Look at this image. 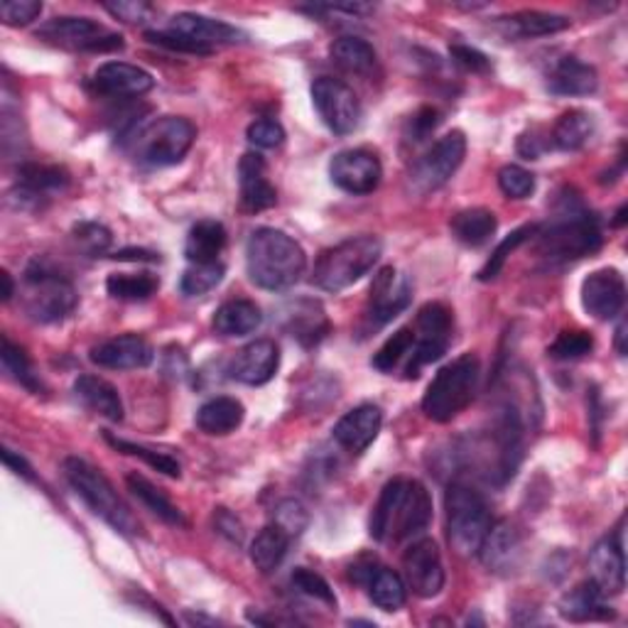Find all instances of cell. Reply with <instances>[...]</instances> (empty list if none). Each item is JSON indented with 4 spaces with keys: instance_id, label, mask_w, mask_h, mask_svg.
Returning a JSON list of instances; mask_svg holds the SVG:
<instances>
[{
    "instance_id": "1",
    "label": "cell",
    "mask_w": 628,
    "mask_h": 628,
    "mask_svg": "<svg viewBox=\"0 0 628 628\" xmlns=\"http://www.w3.org/2000/svg\"><path fill=\"white\" fill-rule=\"evenodd\" d=\"M432 524L430 491L415 479H393L383 487L371 514V538L379 543H403Z\"/></svg>"
},
{
    "instance_id": "2",
    "label": "cell",
    "mask_w": 628,
    "mask_h": 628,
    "mask_svg": "<svg viewBox=\"0 0 628 628\" xmlns=\"http://www.w3.org/2000/svg\"><path fill=\"white\" fill-rule=\"evenodd\" d=\"M246 268L248 278L258 287L278 293L287 290L307 270V256L303 246L293 236L278 229H256L246 244Z\"/></svg>"
},
{
    "instance_id": "3",
    "label": "cell",
    "mask_w": 628,
    "mask_h": 628,
    "mask_svg": "<svg viewBox=\"0 0 628 628\" xmlns=\"http://www.w3.org/2000/svg\"><path fill=\"white\" fill-rule=\"evenodd\" d=\"M62 471L70 487L84 498V504L89 506L96 516L103 518L115 533L121 535H138L140 524L133 516L128 504L119 496V491L106 479L99 469L91 467L86 459L79 457H66L62 461Z\"/></svg>"
},
{
    "instance_id": "4",
    "label": "cell",
    "mask_w": 628,
    "mask_h": 628,
    "mask_svg": "<svg viewBox=\"0 0 628 628\" xmlns=\"http://www.w3.org/2000/svg\"><path fill=\"white\" fill-rule=\"evenodd\" d=\"M383 254L381 238L356 236L327 248L312 270V283L324 293H342L369 273Z\"/></svg>"
},
{
    "instance_id": "5",
    "label": "cell",
    "mask_w": 628,
    "mask_h": 628,
    "mask_svg": "<svg viewBox=\"0 0 628 628\" xmlns=\"http://www.w3.org/2000/svg\"><path fill=\"white\" fill-rule=\"evenodd\" d=\"M602 229L594 214L569 207L565 214L555 217L547 226H538L535 248L547 260H577L596 254L602 248Z\"/></svg>"
},
{
    "instance_id": "6",
    "label": "cell",
    "mask_w": 628,
    "mask_h": 628,
    "mask_svg": "<svg viewBox=\"0 0 628 628\" xmlns=\"http://www.w3.org/2000/svg\"><path fill=\"white\" fill-rule=\"evenodd\" d=\"M479 375L481 366L475 354H464L459 359L444 366L428 385V393H424V415L434 422H452L475 401Z\"/></svg>"
},
{
    "instance_id": "7",
    "label": "cell",
    "mask_w": 628,
    "mask_h": 628,
    "mask_svg": "<svg viewBox=\"0 0 628 628\" xmlns=\"http://www.w3.org/2000/svg\"><path fill=\"white\" fill-rule=\"evenodd\" d=\"M197 140V128L180 115H162L133 135V158L145 168H170L185 160Z\"/></svg>"
},
{
    "instance_id": "8",
    "label": "cell",
    "mask_w": 628,
    "mask_h": 628,
    "mask_svg": "<svg viewBox=\"0 0 628 628\" xmlns=\"http://www.w3.org/2000/svg\"><path fill=\"white\" fill-rule=\"evenodd\" d=\"M76 303H79V295H76L72 280H66L47 263L35 260V263L25 270L23 305L25 312L30 315L35 322H62L64 317L74 312Z\"/></svg>"
},
{
    "instance_id": "9",
    "label": "cell",
    "mask_w": 628,
    "mask_h": 628,
    "mask_svg": "<svg viewBox=\"0 0 628 628\" xmlns=\"http://www.w3.org/2000/svg\"><path fill=\"white\" fill-rule=\"evenodd\" d=\"M444 508H447L450 545L461 557L479 555V547L491 528L487 501L475 489L452 484L444 494Z\"/></svg>"
},
{
    "instance_id": "10",
    "label": "cell",
    "mask_w": 628,
    "mask_h": 628,
    "mask_svg": "<svg viewBox=\"0 0 628 628\" xmlns=\"http://www.w3.org/2000/svg\"><path fill=\"white\" fill-rule=\"evenodd\" d=\"M467 155V138L461 131H452L432 145L408 172V192L415 197H428L447 185L454 172L461 168Z\"/></svg>"
},
{
    "instance_id": "11",
    "label": "cell",
    "mask_w": 628,
    "mask_h": 628,
    "mask_svg": "<svg viewBox=\"0 0 628 628\" xmlns=\"http://www.w3.org/2000/svg\"><path fill=\"white\" fill-rule=\"evenodd\" d=\"M37 37L74 52H119L125 47L121 35L106 30L91 17H52L37 30Z\"/></svg>"
},
{
    "instance_id": "12",
    "label": "cell",
    "mask_w": 628,
    "mask_h": 628,
    "mask_svg": "<svg viewBox=\"0 0 628 628\" xmlns=\"http://www.w3.org/2000/svg\"><path fill=\"white\" fill-rule=\"evenodd\" d=\"M412 299V285L408 275L393 266L381 268L371 283L369 305L364 312V332H375L395 320L403 309H408Z\"/></svg>"
},
{
    "instance_id": "13",
    "label": "cell",
    "mask_w": 628,
    "mask_h": 628,
    "mask_svg": "<svg viewBox=\"0 0 628 628\" xmlns=\"http://www.w3.org/2000/svg\"><path fill=\"white\" fill-rule=\"evenodd\" d=\"M312 103L322 123L336 135H349L361 123V103L354 89L334 76H320L312 84Z\"/></svg>"
},
{
    "instance_id": "14",
    "label": "cell",
    "mask_w": 628,
    "mask_h": 628,
    "mask_svg": "<svg viewBox=\"0 0 628 628\" xmlns=\"http://www.w3.org/2000/svg\"><path fill=\"white\" fill-rule=\"evenodd\" d=\"M330 177L346 195L361 197L381 185L383 168L379 155L366 148H352L336 152L330 162Z\"/></svg>"
},
{
    "instance_id": "15",
    "label": "cell",
    "mask_w": 628,
    "mask_h": 628,
    "mask_svg": "<svg viewBox=\"0 0 628 628\" xmlns=\"http://www.w3.org/2000/svg\"><path fill=\"white\" fill-rule=\"evenodd\" d=\"M405 584H408L420 599L438 596L444 589V567L442 555L434 540L424 538L412 543L403 555Z\"/></svg>"
},
{
    "instance_id": "16",
    "label": "cell",
    "mask_w": 628,
    "mask_h": 628,
    "mask_svg": "<svg viewBox=\"0 0 628 628\" xmlns=\"http://www.w3.org/2000/svg\"><path fill=\"white\" fill-rule=\"evenodd\" d=\"M626 303V283L616 268L594 270L582 283V305L594 320L608 322L621 315Z\"/></svg>"
},
{
    "instance_id": "17",
    "label": "cell",
    "mask_w": 628,
    "mask_h": 628,
    "mask_svg": "<svg viewBox=\"0 0 628 628\" xmlns=\"http://www.w3.org/2000/svg\"><path fill=\"white\" fill-rule=\"evenodd\" d=\"M479 557L489 572L510 575L516 572L524 557V538L510 520L491 524L484 543L479 547Z\"/></svg>"
},
{
    "instance_id": "18",
    "label": "cell",
    "mask_w": 628,
    "mask_h": 628,
    "mask_svg": "<svg viewBox=\"0 0 628 628\" xmlns=\"http://www.w3.org/2000/svg\"><path fill=\"white\" fill-rule=\"evenodd\" d=\"M94 89L101 96H111V99H135V96L148 94L155 79L150 72L140 70V66L128 62H106L94 72Z\"/></svg>"
},
{
    "instance_id": "19",
    "label": "cell",
    "mask_w": 628,
    "mask_h": 628,
    "mask_svg": "<svg viewBox=\"0 0 628 628\" xmlns=\"http://www.w3.org/2000/svg\"><path fill=\"white\" fill-rule=\"evenodd\" d=\"M89 359L101 366V369L111 371H135L150 366L155 359L152 346L138 334H123L115 340L94 346Z\"/></svg>"
},
{
    "instance_id": "20",
    "label": "cell",
    "mask_w": 628,
    "mask_h": 628,
    "mask_svg": "<svg viewBox=\"0 0 628 628\" xmlns=\"http://www.w3.org/2000/svg\"><path fill=\"white\" fill-rule=\"evenodd\" d=\"M70 187V172L57 165H35L27 162L17 170L15 197L25 207H40L42 201L52 199Z\"/></svg>"
},
{
    "instance_id": "21",
    "label": "cell",
    "mask_w": 628,
    "mask_h": 628,
    "mask_svg": "<svg viewBox=\"0 0 628 628\" xmlns=\"http://www.w3.org/2000/svg\"><path fill=\"white\" fill-rule=\"evenodd\" d=\"M238 187H241V207L250 214L275 207L278 192L270 185L266 160L258 152H246L238 162Z\"/></svg>"
},
{
    "instance_id": "22",
    "label": "cell",
    "mask_w": 628,
    "mask_h": 628,
    "mask_svg": "<svg viewBox=\"0 0 628 628\" xmlns=\"http://www.w3.org/2000/svg\"><path fill=\"white\" fill-rule=\"evenodd\" d=\"M383 424V412L379 405L364 403L344 415V418L334 424V440L342 444L344 450L352 454H361L379 438Z\"/></svg>"
},
{
    "instance_id": "23",
    "label": "cell",
    "mask_w": 628,
    "mask_h": 628,
    "mask_svg": "<svg viewBox=\"0 0 628 628\" xmlns=\"http://www.w3.org/2000/svg\"><path fill=\"white\" fill-rule=\"evenodd\" d=\"M280 352L273 340H256L244 346L231 364V379L246 385H263L278 373Z\"/></svg>"
},
{
    "instance_id": "24",
    "label": "cell",
    "mask_w": 628,
    "mask_h": 628,
    "mask_svg": "<svg viewBox=\"0 0 628 628\" xmlns=\"http://www.w3.org/2000/svg\"><path fill=\"white\" fill-rule=\"evenodd\" d=\"M592 582L602 589L604 596L621 594L626 587V559L621 538H604L589 553Z\"/></svg>"
},
{
    "instance_id": "25",
    "label": "cell",
    "mask_w": 628,
    "mask_h": 628,
    "mask_svg": "<svg viewBox=\"0 0 628 628\" xmlns=\"http://www.w3.org/2000/svg\"><path fill=\"white\" fill-rule=\"evenodd\" d=\"M170 30L185 35L189 40L209 47V50H217L221 45H238L246 40V33H241L238 27L197 13H177L170 21Z\"/></svg>"
},
{
    "instance_id": "26",
    "label": "cell",
    "mask_w": 628,
    "mask_h": 628,
    "mask_svg": "<svg viewBox=\"0 0 628 628\" xmlns=\"http://www.w3.org/2000/svg\"><path fill=\"white\" fill-rule=\"evenodd\" d=\"M596 70L577 57H563L547 76V89L557 96H589L596 91Z\"/></svg>"
},
{
    "instance_id": "27",
    "label": "cell",
    "mask_w": 628,
    "mask_h": 628,
    "mask_svg": "<svg viewBox=\"0 0 628 628\" xmlns=\"http://www.w3.org/2000/svg\"><path fill=\"white\" fill-rule=\"evenodd\" d=\"M74 393H76V398L86 405V408L94 410L96 415H101V418L111 422L123 420V401L119 391H115V385H111L109 381L99 379V375L84 373L76 379Z\"/></svg>"
},
{
    "instance_id": "28",
    "label": "cell",
    "mask_w": 628,
    "mask_h": 628,
    "mask_svg": "<svg viewBox=\"0 0 628 628\" xmlns=\"http://www.w3.org/2000/svg\"><path fill=\"white\" fill-rule=\"evenodd\" d=\"M559 614L569 618V621H604V618H614V612L604 602V592L592 579L569 589L563 602H559Z\"/></svg>"
},
{
    "instance_id": "29",
    "label": "cell",
    "mask_w": 628,
    "mask_h": 628,
    "mask_svg": "<svg viewBox=\"0 0 628 628\" xmlns=\"http://www.w3.org/2000/svg\"><path fill=\"white\" fill-rule=\"evenodd\" d=\"M244 418L246 410L241 401L229 398V395H219V398L207 401L197 410V428L205 434H211V438H224V434L236 432Z\"/></svg>"
},
{
    "instance_id": "30",
    "label": "cell",
    "mask_w": 628,
    "mask_h": 628,
    "mask_svg": "<svg viewBox=\"0 0 628 628\" xmlns=\"http://www.w3.org/2000/svg\"><path fill=\"white\" fill-rule=\"evenodd\" d=\"M224 248H226V229L221 221L205 219L197 221V224L189 229L185 244V256L189 263H217Z\"/></svg>"
},
{
    "instance_id": "31",
    "label": "cell",
    "mask_w": 628,
    "mask_h": 628,
    "mask_svg": "<svg viewBox=\"0 0 628 628\" xmlns=\"http://www.w3.org/2000/svg\"><path fill=\"white\" fill-rule=\"evenodd\" d=\"M290 543H293V535L273 520V524L260 530L254 543H250V563L263 575L275 572V569L283 565Z\"/></svg>"
},
{
    "instance_id": "32",
    "label": "cell",
    "mask_w": 628,
    "mask_h": 628,
    "mask_svg": "<svg viewBox=\"0 0 628 628\" xmlns=\"http://www.w3.org/2000/svg\"><path fill=\"white\" fill-rule=\"evenodd\" d=\"M496 214L484 207L475 209H464L459 214H454L450 221L452 236L459 241V244L469 248H479L491 241V236L496 234Z\"/></svg>"
},
{
    "instance_id": "33",
    "label": "cell",
    "mask_w": 628,
    "mask_h": 628,
    "mask_svg": "<svg viewBox=\"0 0 628 628\" xmlns=\"http://www.w3.org/2000/svg\"><path fill=\"white\" fill-rule=\"evenodd\" d=\"M260 324H263V315L250 299H231V303L221 305L214 315V330L224 336L254 334Z\"/></svg>"
},
{
    "instance_id": "34",
    "label": "cell",
    "mask_w": 628,
    "mask_h": 628,
    "mask_svg": "<svg viewBox=\"0 0 628 628\" xmlns=\"http://www.w3.org/2000/svg\"><path fill=\"white\" fill-rule=\"evenodd\" d=\"M330 54H332V62L346 74L366 76L373 72L375 64H379V54H375L373 47L366 40H361V37H352V35L334 40Z\"/></svg>"
},
{
    "instance_id": "35",
    "label": "cell",
    "mask_w": 628,
    "mask_h": 628,
    "mask_svg": "<svg viewBox=\"0 0 628 628\" xmlns=\"http://www.w3.org/2000/svg\"><path fill=\"white\" fill-rule=\"evenodd\" d=\"M131 494L140 501V504L150 510V514L165 520L168 526H187V518L182 516V510L172 504V501L162 494V491L145 479L143 475H128L125 477Z\"/></svg>"
},
{
    "instance_id": "36",
    "label": "cell",
    "mask_w": 628,
    "mask_h": 628,
    "mask_svg": "<svg viewBox=\"0 0 628 628\" xmlns=\"http://www.w3.org/2000/svg\"><path fill=\"white\" fill-rule=\"evenodd\" d=\"M594 133V119L582 109H572L563 113L555 123L553 128V145L557 150H565V152H575V150H582L584 145L589 143Z\"/></svg>"
},
{
    "instance_id": "37",
    "label": "cell",
    "mask_w": 628,
    "mask_h": 628,
    "mask_svg": "<svg viewBox=\"0 0 628 628\" xmlns=\"http://www.w3.org/2000/svg\"><path fill=\"white\" fill-rule=\"evenodd\" d=\"M369 596L383 612H398L408 602V584L393 569L379 567L369 579Z\"/></svg>"
},
{
    "instance_id": "38",
    "label": "cell",
    "mask_w": 628,
    "mask_h": 628,
    "mask_svg": "<svg viewBox=\"0 0 628 628\" xmlns=\"http://www.w3.org/2000/svg\"><path fill=\"white\" fill-rule=\"evenodd\" d=\"M518 37H545L563 33L569 27V17L543 11H520L510 17H501Z\"/></svg>"
},
{
    "instance_id": "39",
    "label": "cell",
    "mask_w": 628,
    "mask_h": 628,
    "mask_svg": "<svg viewBox=\"0 0 628 628\" xmlns=\"http://www.w3.org/2000/svg\"><path fill=\"white\" fill-rule=\"evenodd\" d=\"M287 330L293 332L295 340H299L305 346H312L320 342L327 332H330V324H327V317L320 305L299 303L295 307V312L290 315Z\"/></svg>"
},
{
    "instance_id": "40",
    "label": "cell",
    "mask_w": 628,
    "mask_h": 628,
    "mask_svg": "<svg viewBox=\"0 0 628 628\" xmlns=\"http://www.w3.org/2000/svg\"><path fill=\"white\" fill-rule=\"evenodd\" d=\"M0 359H3V371L11 375L15 383H21L23 389H27L30 393L42 391L40 373H35L33 361L27 359V354L21 349V346L8 340V336H3V349H0Z\"/></svg>"
},
{
    "instance_id": "41",
    "label": "cell",
    "mask_w": 628,
    "mask_h": 628,
    "mask_svg": "<svg viewBox=\"0 0 628 628\" xmlns=\"http://www.w3.org/2000/svg\"><path fill=\"white\" fill-rule=\"evenodd\" d=\"M103 438H106V442L111 444L113 450H119L121 454H131V457L143 459L145 464H150L152 469L162 471V475H168V477H172V479H180V477H182L180 461H177L175 457H172V454L150 450V447H143V444H135V442L121 440V438H113L111 432H103Z\"/></svg>"
},
{
    "instance_id": "42",
    "label": "cell",
    "mask_w": 628,
    "mask_h": 628,
    "mask_svg": "<svg viewBox=\"0 0 628 628\" xmlns=\"http://www.w3.org/2000/svg\"><path fill=\"white\" fill-rule=\"evenodd\" d=\"M160 280L150 273H113L106 280V290L115 299H131V303H138V299H148L158 293Z\"/></svg>"
},
{
    "instance_id": "43",
    "label": "cell",
    "mask_w": 628,
    "mask_h": 628,
    "mask_svg": "<svg viewBox=\"0 0 628 628\" xmlns=\"http://www.w3.org/2000/svg\"><path fill=\"white\" fill-rule=\"evenodd\" d=\"M415 344V330L412 327H403V330L395 332L389 342H385L379 352L373 356V369L381 373H393L401 364L408 361V356L412 352Z\"/></svg>"
},
{
    "instance_id": "44",
    "label": "cell",
    "mask_w": 628,
    "mask_h": 628,
    "mask_svg": "<svg viewBox=\"0 0 628 628\" xmlns=\"http://www.w3.org/2000/svg\"><path fill=\"white\" fill-rule=\"evenodd\" d=\"M226 275V268L219 263H189L185 270V275L180 280V290L182 295L187 297H201L221 285V280Z\"/></svg>"
},
{
    "instance_id": "45",
    "label": "cell",
    "mask_w": 628,
    "mask_h": 628,
    "mask_svg": "<svg viewBox=\"0 0 628 628\" xmlns=\"http://www.w3.org/2000/svg\"><path fill=\"white\" fill-rule=\"evenodd\" d=\"M535 231H538L535 224L520 226V229L514 231V234H508L504 241H501L498 248L494 250V256H491V258L487 260V266L479 270V280H481V283H489V280H496L501 270H504L508 256L514 254V250H516L520 244H526V241H528L530 236H535Z\"/></svg>"
},
{
    "instance_id": "46",
    "label": "cell",
    "mask_w": 628,
    "mask_h": 628,
    "mask_svg": "<svg viewBox=\"0 0 628 628\" xmlns=\"http://www.w3.org/2000/svg\"><path fill=\"white\" fill-rule=\"evenodd\" d=\"M594 349V340L589 332L582 330H572V332H559L557 340L550 344V359L557 361H575L582 359L589 352Z\"/></svg>"
},
{
    "instance_id": "47",
    "label": "cell",
    "mask_w": 628,
    "mask_h": 628,
    "mask_svg": "<svg viewBox=\"0 0 628 628\" xmlns=\"http://www.w3.org/2000/svg\"><path fill=\"white\" fill-rule=\"evenodd\" d=\"M290 579H293V587L297 589V592H303L305 596L315 599V602H322L327 606H336L334 589L330 587V582H327L322 575H317L307 567H297Z\"/></svg>"
},
{
    "instance_id": "48",
    "label": "cell",
    "mask_w": 628,
    "mask_h": 628,
    "mask_svg": "<svg viewBox=\"0 0 628 628\" xmlns=\"http://www.w3.org/2000/svg\"><path fill=\"white\" fill-rule=\"evenodd\" d=\"M498 187L508 199H528L535 192V177L520 165H506L498 172Z\"/></svg>"
},
{
    "instance_id": "49",
    "label": "cell",
    "mask_w": 628,
    "mask_h": 628,
    "mask_svg": "<svg viewBox=\"0 0 628 628\" xmlns=\"http://www.w3.org/2000/svg\"><path fill=\"white\" fill-rule=\"evenodd\" d=\"M74 241L79 244L84 254L89 256H103L111 246V231L106 229L99 221H82L74 226Z\"/></svg>"
},
{
    "instance_id": "50",
    "label": "cell",
    "mask_w": 628,
    "mask_h": 628,
    "mask_svg": "<svg viewBox=\"0 0 628 628\" xmlns=\"http://www.w3.org/2000/svg\"><path fill=\"white\" fill-rule=\"evenodd\" d=\"M246 138L258 150H273V148H280V145L285 143V131H283V125H280L278 121L260 119V121L248 125Z\"/></svg>"
},
{
    "instance_id": "51",
    "label": "cell",
    "mask_w": 628,
    "mask_h": 628,
    "mask_svg": "<svg viewBox=\"0 0 628 628\" xmlns=\"http://www.w3.org/2000/svg\"><path fill=\"white\" fill-rule=\"evenodd\" d=\"M145 40H148L150 45H158V47H165V50H172V52H182V54H197V57H207L211 54L214 50H209V47L205 45H199L195 40H189V37L185 35H177V33H145Z\"/></svg>"
},
{
    "instance_id": "52",
    "label": "cell",
    "mask_w": 628,
    "mask_h": 628,
    "mask_svg": "<svg viewBox=\"0 0 628 628\" xmlns=\"http://www.w3.org/2000/svg\"><path fill=\"white\" fill-rule=\"evenodd\" d=\"M42 13V3L37 0H8V3L0 5V17H3L5 25L11 27H23L37 21Z\"/></svg>"
},
{
    "instance_id": "53",
    "label": "cell",
    "mask_w": 628,
    "mask_h": 628,
    "mask_svg": "<svg viewBox=\"0 0 628 628\" xmlns=\"http://www.w3.org/2000/svg\"><path fill=\"white\" fill-rule=\"evenodd\" d=\"M103 11H109L115 21L138 25L152 15V5L143 0H123V3H103Z\"/></svg>"
},
{
    "instance_id": "54",
    "label": "cell",
    "mask_w": 628,
    "mask_h": 628,
    "mask_svg": "<svg viewBox=\"0 0 628 628\" xmlns=\"http://www.w3.org/2000/svg\"><path fill=\"white\" fill-rule=\"evenodd\" d=\"M275 524L283 526L293 538L303 533L307 526V514L303 504H297V501H283L275 510Z\"/></svg>"
},
{
    "instance_id": "55",
    "label": "cell",
    "mask_w": 628,
    "mask_h": 628,
    "mask_svg": "<svg viewBox=\"0 0 628 628\" xmlns=\"http://www.w3.org/2000/svg\"><path fill=\"white\" fill-rule=\"evenodd\" d=\"M450 54L452 60L457 62L461 70L467 72H475V74H487L491 70V62L484 52L475 50V47H467V45H452L450 47Z\"/></svg>"
},
{
    "instance_id": "56",
    "label": "cell",
    "mask_w": 628,
    "mask_h": 628,
    "mask_svg": "<svg viewBox=\"0 0 628 628\" xmlns=\"http://www.w3.org/2000/svg\"><path fill=\"white\" fill-rule=\"evenodd\" d=\"M440 125V111L432 109V106H424L418 113L412 115L410 121V140L420 143L428 138V135Z\"/></svg>"
},
{
    "instance_id": "57",
    "label": "cell",
    "mask_w": 628,
    "mask_h": 628,
    "mask_svg": "<svg viewBox=\"0 0 628 628\" xmlns=\"http://www.w3.org/2000/svg\"><path fill=\"white\" fill-rule=\"evenodd\" d=\"M217 528L219 533L226 535L234 545L244 543V526H241V520L234 514H229L226 508L217 510Z\"/></svg>"
},
{
    "instance_id": "58",
    "label": "cell",
    "mask_w": 628,
    "mask_h": 628,
    "mask_svg": "<svg viewBox=\"0 0 628 628\" xmlns=\"http://www.w3.org/2000/svg\"><path fill=\"white\" fill-rule=\"evenodd\" d=\"M547 145L545 143H540V138L535 133H524L520 135V140H518V152L524 155L526 160H538L540 155L545 152Z\"/></svg>"
},
{
    "instance_id": "59",
    "label": "cell",
    "mask_w": 628,
    "mask_h": 628,
    "mask_svg": "<svg viewBox=\"0 0 628 628\" xmlns=\"http://www.w3.org/2000/svg\"><path fill=\"white\" fill-rule=\"evenodd\" d=\"M3 461H5V467L15 471L17 477H23L27 481H35V471L30 464L25 461V457H21V454H15L13 450H3Z\"/></svg>"
},
{
    "instance_id": "60",
    "label": "cell",
    "mask_w": 628,
    "mask_h": 628,
    "mask_svg": "<svg viewBox=\"0 0 628 628\" xmlns=\"http://www.w3.org/2000/svg\"><path fill=\"white\" fill-rule=\"evenodd\" d=\"M115 260H143V263H158L160 256L152 254V250H143V248H125L119 250V254L111 256Z\"/></svg>"
},
{
    "instance_id": "61",
    "label": "cell",
    "mask_w": 628,
    "mask_h": 628,
    "mask_svg": "<svg viewBox=\"0 0 628 628\" xmlns=\"http://www.w3.org/2000/svg\"><path fill=\"white\" fill-rule=\"evenodd\" d=\"M0 283H3V293H0V297H3V303H11L13 295H15V283H13V278H11V273H8V270L0 273Z\"/></svg>"
},
{
    "instance_id": "62",
    "label": "cell",
    "mask_w": 628,
    "mask_h": 628,
    "mask_svg": "<svg viewBox=\"0 0 628 628\" xmlns=\"http://www.w3.org/2000/svg\"><path fill=\"white\" fill-rule=\"evenodd\" d=\"M616 352L618 356H626V320H621L616 327Z\"/></svg>"
}]
</instances>
